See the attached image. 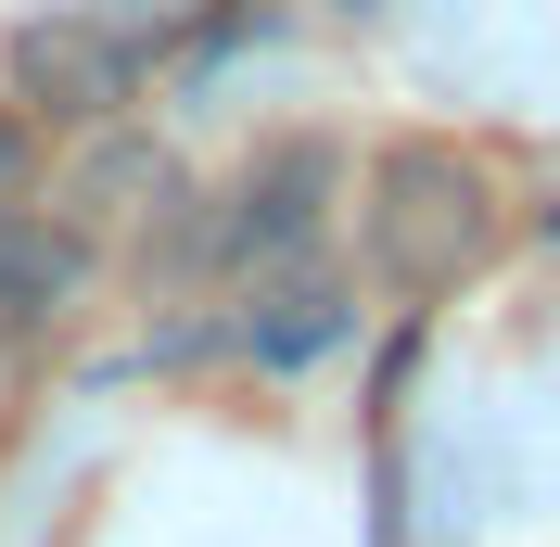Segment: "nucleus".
Here are the masks:
<instances>
[{
	"label": "nucleus",
	"instance_id": "nucleus-1",
	"mask_svg": "<svg viewBox=\"0 0 560 547\" xmlns=\"http://www.w3.org/2000/svg\"><path fill=\"white\" fill-rule=\"evenodd\" d=\"M370 255H383V280L408 306L458 293L497 255V178L471 153H446V140H395L383 178H370Z\"/></svg>",
	"mask_w": 560,
	"mask_h": 547
},
{
	"label": "nucleus",
	"instance_id": "nucleus-2",
	"mask_svg": "<svg viewBox=\"0 0 560 547\" xmlns=\"http://www.w3.org/2000/svg\"><path fill=\"white\" fill-rule=\"evenodd\" d=\"M318 178H331V153L318 140H280L268 166H243L230 191H217V217L191 242H205L217 268H268V255H306V230H318Z\"/></svg>",
	"mask_w": 560,
	"mask_h": 547
},
{
	"label": "nucleus",
	"instance_id": "nucleus-3",
	"mask_svg": "<svg viewBox=\"0 0 560 547\" xmlns=\"http://www.w3.org/2000/svg\"><path fill=\"white\" fill-rule=\"evenodd\" d=\"M13 90L51 103V115H115V103L140 90V51L103 38V26H77V13H51V26L13 38Z\"/></svg>",
	"mask_w": 560,
	"mask_h": 547
},
{
	"label": "nucleus",
	"instance_id": "nucleus-4",
	"mask_svg": "<svg viewBox=\"0 0 560 547\" xmlns=\"http://www.w3.org/2000/svg\"><path fill=\"white\" fill-rule=\"evenodd\" d=\"M65 293H77V242L0 205V344L51 331V318H65Z\"/></svg>",
	"mask_w": 560,
	"mask_h": 547
},
{
	"label": "nucleus",
	"instance_id": "nucleus-5",
	"mask_svg": "<svg viewBox=\"0 0 560 547\" xmlns=\"http://www.w3.org/2000/svg\"><path fill=\"white\" fill-rule=\"evenodd\" d=\"M243 344L268 357V370H306V357H331V344H345V293H331V280L268 293V318H243Z\"/></svg>",
	"mask_w": 560,
	"mask_h": 547
},
{
	"label": "nucleus",
	"instance_id": "nucleus-6",
	"mask_svg": "<svg viewBox=\"0 0 560 547\" xmlns=\"http://www.w3.org/2000/svg\"><path fill=\"white\" fill-rule=\"evenodd\" d=\"M13 178H26V140H13V115H0V191H13Z\"/></svg>",
	"mask_w": 560,
	"mask_h": 547
},
{
	"label": "nucleus",
	"instance_id": "nucleus-7",
	"mask_svg": "<svg viewBox=\"0 0 560 547\" xmlns=\"http://www.w3.org/2000/svg\"><path fill=\"white\" fill-rule=\"evenodd\" d=\"M548 230H560V217H548Z\"/></svg>",
	"mask_w": 560,
	"mask_h": 547
}]
</instances>
